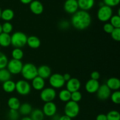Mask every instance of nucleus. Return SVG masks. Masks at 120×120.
<instances>
[{"instance_id": "obj_26", "label": "nucleus", "mask_w": 120, "mask_h": 120, "mask_svg": "<svg viewBox=\"0 0 120 120\" xmlns=\"http://www.w3.org/2000/svg\"><path fill=\"white\" fill-rule=\"evenodd\" d=\"M45 115L42 110L36 109L32 110L30 114V118L32 120H43Z\"/></svg>"}, {"instance_id": "obj_18", "label": "nucleus", "mask_w": 120, "mask_h": 120, "mask_svg": "<svg viewBox=\"0 0 120 120\" xmlns=\"http://www.w3.org/2000/svg\"><path fill=\"white\" fill-rule=\"evenodd\" d=\"M78 3L79 8L80 10L87 11L91 9L94 7L95 0H77Z\"/></svg>"}, {"instance_id": "obj_15", "label": "nucleus", "mask_w": 120, "mask_h": 120, "mask_svg": "<svg viewBox=\"0 0 120 120\" xmlns=\"http://www.w3.org/2000/svg\"><path fill=\"white\" fill-rule=\"evenodd\" d=\"M100 86V83L98 80L90 79L86 83L85 90L90 94L95 93L97 91Z\"/></svg>"}, {"instance_id": "obj_43", "label": "nucleus", "mask_w": 120, "mask_h": 120, "mask_svg": "<svg viewBox=\"0 0 120 120\" xmlns=\"http://www.w3.org/2000/svg\"><path fill=\"white\" fill-rule=\"evenodd\" d=\"M63 75V79H64L65 82H67L68 81H69V80L71 78V76H70V74L68 73H64V75Z\"/></svg>"}, {"instance_id": "obj_46", "label": "nucleus", "mask_w": 120, "mask_h": 120, "mask_svg": "<svg viewBox=\"0 0 120 120\" xmlns=\"http://www.w3.org/2000/svg\"><path fill=\"white\" fill-rule=\"evenodd\" d=\"M53 120H59V117H59V116H57V115H56L55 114V116H53Z\"/></svg>"}, {"instance_id": "obj_29", "label": "nucleus", "mask_w": 120, "mask_h": 120, "mask_svg": "<svg viewBox=\"0 0 120 120\" xmlns=\"http://www.w3.org/2000/svg\"><path fill=\"white\" fill-rule=\"evenodd\" d=\"M11 55L13 59L21 60L23 57L24 53L23 50L20 48H14L12 51Z\"/></svg>"}, {"instance_id": "obj_8", "label": "nucleus", "mask_w": 120, "mask_h": 120, "mask_svg": "<svg viewBox=\"0 0 120 120\" xmlns=\"http://www.w3.org/2000/svg\"><path fill=\"white\" fill-rule=\"evenodd\" d=\"M23 65V64L21 60L12 59L10 60H8L7 66V70L11 75H18L21 73Z\"/></svg>"}, {"instance_id": "obj_19", "label": "nucleus", "mask_w": 120, "mask_h": 120, "mask_svg": "<svg viewBox=\"0 0 120 120\" xmlns=\"http://www.w3.org/2000/svg\"><path fill=\"white\" fill-rule=\"evenodd\" d=\"M105 84L111 90L117 91L120 88V80L117 77H111L107 80Z\"/></svg>"}, {"instance_id": "obj_1", "label": "nucleus", "mask_w": 120, "mask_h": 120, "mask_svg": "<svg viewBox=\"0 0 120 120\" xmlns=\"http://www.w3.org/2000/svg\"><path fill=\"white\" fill-rule=\"evenodd\" d=\"M91 23V17L87 11L78 10L73 14L71 23L73 26L78 30H84L90 26Z\"/></svg>"}, {"instance_id": "obj_20", "label": "nucleus", "mask_w": 120, "mask_h": 120, "mask_svg": "<svg viewBox=\"0 0 120 120\" xmlns=\"http://www.w3.org/2000/svg\"><path fill=\"white\" fill-rule=\"evenodd\" d=\"M26 45L32 49H38L41 46V40L36 36H30L27 39Z\"/></svg>"}, {"instance_id": "obj_34", "label": "nucleus", "mask_w": 120, "mask_h": 120, "mask_svg": "<svg viewBox=\"0 0 120 120\" xmlns=\"http://www.w3.org/2000/svg\"><path fill=\"white\" fill-rule=\"evenodd\" d=\"M111 100L112 103L116 104H119L120 103V91L119 90L114 91L111 94Z\"/></svg>"}, {"instance_id": "obj_4", "label": "nucleus", "mask_w": 120, "mask_h": 120, "mask_svg": "<svg viewBox=\"0 0 120 120\" xmlns=\"http://www.w3.org/2000/svg\"><path fill=\"white\" fill-rule=\"evenodd\" d=\"M64 111V114L72 119L77 117L79 114L80 106L77 103L70 100L66 104Z\"/></svg>"}, {"instance_id": "obj_25", "label": "nucleus", "mask_w": 120, "mask_h": 120, "mask_svg": "<svg viewBox=\"0 0 120 120\" xmlns=\"http://www.w3.org/2000/svg\"><path fill=\"white\" fill-rule=\"evenodd\" d=\"M2 89L7 93L14 92L15 90V83L11 80L4 82L2 84Z\"/></svg>"}, {"instance_id": "obj_11", "label": "nucleus", "mask_w": 120, "mask_h": 120, "mask_svg": "<svg viewBox=\"0 0 120 120\" xmlns=\"http://www.w3.org/2000/svg\"><path fill=\"white\" fill-rule=\"evenodd\" d=\"M43 114L47 117H53L57 112V106L53 101L45 103L42 109Z\"/></svg>"}, {"instance_id": "obj_12", "label": "nucleus", "mask_w": 120, "mask_h": 120, "mask_svg": "<svg viewBox=\"0 0 120 120\" xmlns=\"http://www.w3.org/2000/svg\"><path fill=\"white\" fill-rule=\"evenodd\" d=\"M66 89L70 91L71 93L75 91H79L81 87V83L78 79L71 77L66 83Z\"/></svg>"}, {"instance_id": "obj_41", "label": "nucleus", "mask_w": 120, "mask_h": 120, "mask_svg": "<svg viewBox=\"0 0 120 120\" xmlns=\"http://www.w3.org/2000/svg\"><path fill=\"white\" fill-rule=\"evenodd\" d=\"M69 27V22L67 21H63L59 23V28L62 29H68Z\"/></svg>"}, {"instance_id": "obj_37", "label": "nucleus", "mask_w": 120, "mask_h": 120, "mask_svg": "<svg viewBox=\"0 0 120 120\" xmlns=\"http://www.w3.org/2000/svg\"><path fill=\"white\" fill-rule=\"evenodd\" d=\"M19 117V113L18 110H10L8 112V117L10 120H17Z\"/></svg>"}, {"instance_id": "obj_23", "label": "nucleus", "mask_w": 120, "mask_h": 120, "mask_svg": "<svg viewBox=\"0 0 120 120\" xmlns=\"http://www.w3.org/2000/svg\"><path fill=\"white\" fill-rule=\"evenodd\" d=\"M7 104L10 110H18L21 105V103H20L19 100L17 97H11L8 99Z\"/></svg>"}, {"instance_id": "obj_21", "label": "nucleus", "mask_w": 120, "mask_h": 120, "mask_svg": "<svg viewBox=\"0 0 120 120\" xmlns=\"http://www.w3.org/2000/svg\"><path fill=\"white\" fill-rule=\"evenodd\" d=\"M11 44V38L9 34L2 32L0 34V46L7 48Z\"/></svg>"}, {"instance_id": "obj_48", "label": "nucleus", "mask_w": 120, "mask_h": 120, "mask_svg": "<svg viewBox=\"0 0 120 120\" xmlns=\"http://www.w3.org/2000/svg\"><path fill=\"white\" fill-rule=\"evenodd\" d=\"M2 32V25L0 23V34Z\"/></svg>"}, {"instance_id": "obj_31", "label": "nucleus", "mask_w": 120, "mask_h": 120, "mask_svg": "<svg viewBox=\"0 0 120 120\" xmlns=\"http://www.w3.org/2000/svg\"><path fill=\"white\" fill-rule=\"evenodd\" d=\"M110 23L114 28H120V16L118 15H112L110 19Z\"/></svg>"}, {"instance_id": "obj_45", "label": "nucleus", "mask_w": 120, "mask_h": 120, "mask_svg": "<svg viewBox=\"0 0 120 120\" xmlns=\"http://www.w3.org/2000/svg\"><path fill=\"white\" fill-rule=\"evenodd\" d=\"M19 1H21V3L23 4H29L34 0H19Z\"/></svg>"}, {"instance_id": "obj_39", "label": "nucleus", "mask_w": 120, "mask_h": 120, "mask_svg": "<svg viewBox=\"0 0 120 120\" xmlns=\"http://www.w3.org/2000/svg\"><path fill=\"white\" fill-rule=\"evenodd\" d=\"M114 28L112 26L110 23H105L103 26V30L105 33L109 34H111Z\"/></svg>"}, {"instance_id": "obj_42", "label": "nucleus", "mask_w": 120, "mask_h": 120, "mask_svg": "<svg viewBox=\"0 0 120 120\" xmlns=\"http://www.w3.org/2000/svg\"><path fill=\"white\" fill-rule=\"evenodd\" d=\"M96 120H107V116L104 114H100L96 117Z\"/></svg>"}, {"instance_id": "obj_22", "label": "nucleus", "mask_w": 120, "mask_h": 120, "mask_svg": "<svg viewBox=\"0 0 120 120\" xmlns=\"http://www.w3.org/2000/svg\"><path fill=\"white\" fill-rule=\"evenodd\" d=\"M14 15H15V14L12 9L7 8L2 11L1 18L5 22H9L13 19Z\"/></svg>"}, {"instance_id": "obj_14", "label": "nucleus", "mask_w": 120, "mask_h": 120, "mask_svg": "<svg viewBox=\"0 0 120 120\" xmlns=\"http://www.w3.org/2000/svg\"><path fill=\"white\" fill-rule=\"evenodd\" d=\"M29 8L32 12L36 15H41L43 12V5L42 2L38 0H34L29 4Z\"/></svg>"}, {"instance_id": "obj_24", "label": "nucleus", "mask_w": 120, "mask_h": 120, "mask_svg": "<svg viewBox=\"0 0 120 120\" xmlns=\"http://www.w3.org/2000/svg\"><path fill=\"white\" fill-rule=\"evenodd\" d=\"M19 113L23 116H28L31 113L32 111V107L30 104L28 103H24L21 104L18 109Z\"/></svg>"}, {"instance_id": "obj_44", "label": "nucleus", "mask_w": 120, "mask_h": 120, "mask_svg": "<svg viewBox=\"0 0 120 120\" xmlns=\"http://www.w3.org/2000/svg\"><path fill=\"white\" fill-rule=\"evenodd\" d=\"M59 120H72V119L69 117H68V116H67L66 115L64 114L62 116H60Z\"/></svg>"}, {"instance_id": "obj_38", "label": "nucleus", "mask_w": 120, "mask_h": 120, "mask_svg": "<svg viewBox=\"0 0 120 120\" xmlns=\"http://www.w3.org/2000/svg\"><path fill=\"white\" fill-rule=\"evenodd\" d=\"M120 0H103L104 5L110 7H116L120 4Z\"/></svg>"}, {"instance_id": "obj_5", "label": "nucleus", "mask_w": 120, "mask_h": 120, "mask_svg": "<svg viewBox=\"0 0 120 120\" xmlns=\"http://www.w3.org/2000/svg\"><path fill=\"white\" fill-rule=\"evenodd\" d=\"M112 9L111 7L105 5L100 7L97 13V18L99 21L103 22H106L110 21L112 16Z\"/></svg>"}, {"instance_id": "obj_32", "label": "nucleus", "mask_w": 120, "mask_h": 120, "mask_svg": "<svg viewBox=\"0 0 120 120\" xmlns=\"http://www.w3.org/2000/svg\"><path fill=\"white\" fill-rule=\"evenodd\" d=\"M2 32L9 34L13 30L12 24L9 22H5L2 25Z\"/></svg>"}, {"instance_id": "obj_36", "label": "nucleus", "mask_w": 120, "mask_h": 120, "mask_svg": "<svg viewBox=\"0 0 120 120\" xmlns=\"http://www.w3.org/2000/svg\"><path fill=\"white\" fill-rule=\"evenodd\" d=\"M112 39L116 42L120 41V28H114L111 34Z\"/></svg>"}, {"instance_id": "obj_3", "label": "nucleus", "mask_w": 120, "mask_h": 120, "mask_svg": "<svg viewBox=\"0 0 120 120\" xmlns=\"http://www.w3.org/2000/svg\"><path fill=\"white\" fill-rule=\"evenodd\" d=\"M11 44L14 48H22L26 45L28 36L22 32H15L11 36Z\"/></svg>"}, {"instance_id": "obj_35", "label": "nucleus", "mask_w": 120, "mask_h": 120, "mask_svg": "<svg viewBox=\"0 0 120 120\" xmlns=\"http://www.w3.org/2000/svg\"><path fill=\"white\" fill-rule=\"evenodd\" d=\"M82 99V94L81 93L80 91H76L71 93V99H70V100L78 103Z\"/></svg>"}, {"instance_id": "obj_40", "label": "nucleus", "mask_w": 120, "mask_h": 120, "mask_svg": "<svg viewBox=\"0 0 120 120\" xmlns=\"http://www.w3.org/2000/svg\"><path fill=\"white\" fill-rule=\"evenodd\" d=\"M90 77H91V79L95 80H98V79L100 78V74L98 71H94L90 75Z\"/></svg>"}, {"instance_id": "obj_30", "label": "nucleus", "mask_w": 120, "mask_h": 120, "mask_svg": "<svg viewBox=\"0 0 120 120\" xmlns=\"http://www.w3.org/2000/svg\"><path fill=\"white\" fill-rule=\"evenodd\" d=\"M106 116L107 120H120V112L116 110L109 111Z\"/></svg>"}, {"instance_id": "obj_27", "label": "nucleus", "mask_w": 120, "mask_h": 120, "mask_svg": "<svg viewBox=\"0 0 120 120\" xmlns=\"http://www.w3.org/2000/svg\"><path fill=\"white\" fill-rule=\"evenodd\" d=\"M59 98L62 102L67 103L71 99V93L66 89H63L59 93Z\"/></svg>"}, {"instance_id": "obj_7", "label": "nucleus", "mask_w": 120, "mask_h": 120, "mask_svg": "<svg viewBox=\"0 0 120 120\" xmlns=\"http://www.w3.org/2000/svg\"><path fill=\"white\" fill-rule=\"evenodd\" d=\"M49 82L51 87L54 89H61L66 84L63 75L60 73H54L51 75L49 78Z\"/></svg>"}, {"instance_id": "obj_16", "label": "nucleus", "mask_w": 120, "mask_h": 120, "mask_svg": "<svg viewBox=\"0 0 120 120\" xmlns=\"http://www.w3.org/2000/svg\"><path fill=\"white\" fill-rule=\"evenodd\" d=\"M38 76L44 80L49 79L52 75L51 69L48 65H42L38 68Z\"/></svg>"}, {"instance_id": "obj_6", "label": "nucleus", "mask_w": 120, "mask_h": 120, "mask_svg": "<svg viewBox=\"0 0 120 120\" xmlns=\"http://www.w3.org/2000/svg\"><path fill=\"white\" fill-rule=\"evenodd\" d=\"M15 90L21 96H26L31 91V86L28 81L20 80L15 83Z\"/></svg>"}, {"instance_id": "obj_9", "label": "nucleus", "mask_w": 120, "mask_h": 120, "mask_svg": "<svg viewBox=\"0 0 120 120\" xmlns=\"http://www.w3.org/2000/svg\"><path fill=\"white\" fill-rule=\"evenodd\" d=\"M56 91L52 87L44 88L41 90L40 98L45 103L53 101L56 98Z\"/></svg>"}, {"instance_id": "obj_10", "label": "nucleus", "mask_w": 120, "mask_h": 120, "mask_svg": "<svg viewBox=\"0 0 120 120\" xmlns=\"http://www.w3.org/2000/svg\"><path fill=\"white\" fill-rule=\"evenodd\" d=\"M97 96L100 100H106L110 97L111 90L105 84L100 86L97 92Z\"/></svg>"}, {"instance_id": "obj_33", "label": "nucleus", "mask_w": 120, "mask_h": 120, "mask_svg": "<svg viewBox=\"0 0 120 120\" xmlns=\"http://www.w3.org/2000/svg\"><path fill=\"white\" fill-rule=\"evenodd\" d=\"M8 62L7 56L4 53L0 52V69H4L7 67Z\"/></svg>"}, {"instance_id": "obj_2", "label": "nucleus", "mask_w": 120, "mask_h": 120, "mask_svg": "<svg viewBox=\"0 0 120 120\" xmlns=\"http://www.w3.org/2000/svg\"><path fill=\"white\" fill-rule=\"evenodd\" d=\"M37 70L38 68L35 64L31 63H27L23 65L21 73L25 80H32L38 76Z\"/></svg>"}, {"instance_id": "obj_13", "label": "nucleus", "mask_w": 120, "mask_h": 120, "mask_svg": "<svg viewBox=\"0 0 120 120\" xmlns=\"http://www.w3.org/2000/svg\"><path fill=\"white\" fill-rule=\"evenodd\" d=\"M64 11L70 14H74L78 11L79 6L77 0H66L63 5Z\"/></svg>"}, {"instance_id": "obj_49", "label": "nucleus", "mask_w": 120, "mask_h": 120, "mask_svg": "<svg viewBox=\"0 0 120 120\" xmlns=\"http://www.w3.org/2000/svg\"><path fill=\"white\" fill-rule=\"evenodd\" d=\"M1 13H2V10H1V8H0V19H1Z\"/></svg>"}, {"instance_id": "obj_28", "label": "nucleus", "mask_w": 120, "mask_h": 120, "mask_svg": "<svg viewBox=\"0 0 120 120\" xmlns=\"http://www.w3.org/2000/svg\"><path fill=\"white\" fill-rule=\"evenodd\" d=\"M11 74L7 70V69L4 68V69H0V82L4 83L11 80Z\"/></svg>"}, {"instance_id": "obj_47", "label": "nucleus", "mask_w": 120, "mask_h": 120, "mask_svg": "<svg viewBox=\"0 0 120 120\" xmlns=\"http://www.w3.org/2000/svg\"><path fill=\"white\" fill-rule=\"evenodd\" d=\"M21 120H32L30 118V117H24Z\"/></svg>"}, {"instance_id": "obj_17", "label": "nucleus", "mask_w": 120, "mask_h": 120, "mask_svg": "<svg viewBox=\"0 0 120 120\" xmlns=\"http://www.w3.org/2000/svg\"><path fill=\"white\" fill-rule=\"evenodd\" d=\"M45 86V81L43 79L37 76L32 80V87L36 91H41Z\"/></svg>"}]
</instances>
